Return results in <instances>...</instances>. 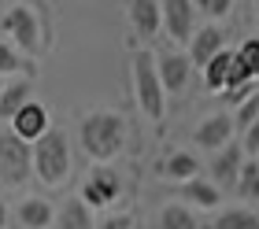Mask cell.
Here are the masks:
<instances>
[{"label": "cell", "instance_id": "obj_22", "mask_svg": "<svg viewBox=\"0 0 259 229\" xmlns=\"http://www.w3.org/2000/svg\"><path fill=\"white\" fill-rule=\"evenodd\" d=\"M211 229H259V214L248 207H226L211 222Z\"/></svg>", "mask_w": 259, "mask_h": 229}, {"label": "cell", "instance_id": "obj_19", "mask_svg": "<svg viewBox=\"0 0 259 229\" xmlns=\"http://www.w3.org/2000/svg\"><path fill=\"white\" fill-rule=\"evenodd\" d=\"M56 225H60V229H97V222H93V211H89L78 196H70L63 207L56 211Z\"/></svg>", "mask_w": 259, "mask_h": 229}, {"label": "cell", "instance_id": "obj_28", "mask_svg": "<svg viewBox=\"0 0 259 229\" xmlns=\"http://www.w3.org/2000/svg\"><path fill=\"white\" fill-rule=\"evenodd\" d=\"M255 89H259V85H252V81H244V85H237V89H226V100H230V107L237 111V107H241L244 100H248V96H252Z\"/></svg>", "mask_w": 259, "mask_h": 229}, {"label": "cell", "instance_id": "obj_27", "mask_svg": "<svg viewBox=\"0 0 259 229\" xmlns=\"http://www.w3.org/2000/svg\"><path fill=\"white\" fill-rule=\"evenodd\" d=\"M241 152H244V159H255L259 155V118L244 129V137H241Z\"/></svg>", "mask_w": 259, "mask_h": 229}, {"label": "cell", "instance_id": "obj_10", "mask_svg": "<svg viewBox=\"0 0 259 229\" xmlns=\"http://www.w3.org/2000/svg\"><path fill=\"white\" fill-rule=\"evenodd\" d=\"M193 141H196L200 152H211V155H215L219 148H226V144H233V122H230V115H226V111L207 115L204 122L196 126Z\"/></svg>", "mask_w": 259, "mask_h": 229}, {"label": "cell", "instance_id": "obj_17", "mask_svg": "<svg viewBox=\"0 0 259 229\" xmlns=\"http://www.w3.org/2000/svg\"><path fill=\"white\" fill-rule=\"evenodd\" d=\"M30 100H33V81L30 78H11L8 85H0V118L11 122Z\"/></svg>", "mask_w": 259, "mask_h": 229}, {"label": "cell", "instance_id": "obj_29", "mask_svg": "<svg viewBox=\"0 0 259 229\" xmlns=\"http://www.w3.org/2000/svg\"><path fill=\"white\" fill-rule=\"evenodd\" d=\"M97 229H137L134 214H108L104 222H97Z\"/></svg>", "mask_w": 259, "mask_h": 229}, {"label": "cell", "instance_id": "obj_15", "mask_svg": "<svg viewBox=\"0 0 259 229\" xmlns=\"http://www.w3.org/2000/svg\"><path fill=\"white\" fill-rule=\"evenodd\" d=\"M15 222L22 229H52L56 222V207L45 196H22V203L15 207Z\"/></svg>", "mask_w": 259, "mask_h": 229}, {"label": "cell", "instance_id": "obj_7", "mask_svg": "<svg viewBox=\"0 0 259 229\" xmlns=\"http://www.w3.org/2000/svg\"><path fill=\"white\" fill-rule=\"evenodd\" d=\"M159 30L170 37V44H189L193 41V33H196V4L193 0H163L159 4Z\"/></svg>", "mask_w": 259, "mask_h": 229}, {"label": "cell", "instance_id": "obj_30", "mask_svg": "<svg viewBox=\"0 0 259 229\" xmlns=\"http://www.w3.org/2000/svg\"><path fill=\"white\" fill-rule=\"evenodd\" d=\"M11 225V211H8V203L0 200V229H8Z\"/></svg>", "mask_w": 259, "mask_h": 229}, {"label": "cell", "instance_id": "obj_14", "mask_svg": "<svg viewBox=\"0 0 259 229\" xmlns=\"http://www.w3.org/2000/svg\"><path fill=\"white\" fill-rule=\"evenodd\" d=\"M241 166H244V152H241L237 141L226 144V148H219L215 155H211V185H215L219 192H222V185H237Z\"/></svg>", "mask_w": 259, "mask_h": 229}, {"label": "cell", "instance_id": "obj_9", "mask_svg": "<svg viewBox=\"0 0 259 229\" xmlns=\"http://www.w3.org/2000/svg\"><path fill=\"white\" fill-rule=\"evenodd\" d=\"M49 129H52V122H49V111H45V104L30 100L15 118H11V129H8V133H15L22 144H33V141H41L45 133H49Z\"/></svg>", "mask_w": 259, "mask_h": 229}, {"label": "cell", "instance_id": "obj_24", "mask_svg": "<svg viewBox=\"0 0 259 229\" xmlns=\"http://www.w3.org/2000/svg\"><path fill=\"white\" fill-rule=\"evenodd\" d=\"M237 196L244 200V203H259V166H255V159H244V166H241V174H237Z\"/></svg>", "mask_w": 259, "mask_h": 229}, {"label": "cell", "instance_id": "obj_26", "mask_svg": "<svg viewBox=\"0 0 259 229\" xmlns=\"http://www.w3.org/2000/svg\"><path fill=\"white\" fill-rule=\"evenodd\" d=\"M230 0H200L196 4V15H207V19H226L230 15Z\"/></svg>", "mask_w": 259, "mask_h": 229}, {"label": "cell", "instance_id": "obj_1", "mask_svg": "<svg viewBox=\"0 0 259 229\" xmlns=\"http://www.w3.org/2000/svg\"><path fill=\"white\" fill-rule=\"evenodd\" d=\"M126 137H130V126L122 111L97 107V111L81 115L78 141H81V152L93 159V166H111V159L126 148Z\"/></svg>", "mask_w": 259, "mask_h": 229}, {"label": "cell", "instance_id": "obj_12", "mask_svg": "<svg viewBox=\"0 0 259 229\" xmlns=\"http://www.w3.org/2000/svg\"><path fill=\"white\" fill-rule=\"evenodd\" d=\"M204 85H207L211 93H226V89L244 85V74L237 70V59H233V52H219V56L204 67Z\"/></svg>", "mask_w": 259, "mask_h": 229}, {"label": "cell", "instance_id": "obj_18", "mask_svg": "<svg viewBox=\"0 0 259 229\" xmlns=\"http://www.w3.org/2000/svg\"><path fill=\"white\" fill-rule=\"evenodd\" d=\"M178 192H182V200H185V207H200V211H215L219 203H222V192L211 185V181H185V185H178Z\"/></svg>", "mask_w": 259, "mask_h": 229}, {"label": "cell", "instance_id": "obj_21", "mask_svg": "<svg viewBox=\"0 0 259 229\" xmlns=\"http://www.w3.org/2000/svg\"><path fill=\"white\" fill-rule=\"evenodd\" d=\"M233 59H237V70L244 74V81L259 85V37H248L237 52H233Z\"/></svg>", "mask_w": 259, "mask_h": 229}, {"label": "cell", "instance_id": "obj_2", "mask_svg": "<svg viewBox=\"0 0 259 229\" xmlns=\"http://www.w3.org/2000/svg\"><path fill=\"white\" fill-rule=\"evenodd\" d=\"M4 30L11 44L26 59H37L52 48V15L49 4H11L4 11Z\"/></svg>", "mask_w": 259, "mask_h": 229}, {"label": "cell", "instance_id": "obj_11", "mask_svg": "<svg viewBox=\"0 0 259 229\" xmlns=\"http://www.w3.org/2000/svg\"><path fill=\"white\" fill-rule=\"evenodd\" d=\"M185 48H189V52H185L189 67H200V70H204L219 52H226V37H222V30H219V26H196L193 41L185 44Z\"/></svg>", "mask_w": 259, "mask_h": 229}, {"label": "cell", "instance_id": "obj_20", "mask_svg": "<svg viewBox=\"0 0 259 229\" xmlns=\"http://www.w3.org/2000/svg\"><path fill=\"white\" fill-rule=\"evenodd\" d=\"M26 70V78L33 81V59H26L11 41L0 37V78H19Z\"/></svg>", "mask_w": 259, "mask_h": 229}, {"label": "cell", "instance_id": "obj_33", "mask_svg": "<svg viewBox=\"0 0 259 229\" xmlns=\"http://www.w3.org/2000/svg\"><path fill=\"white\" fill-rule=\"evenodd\" d=\"M0 85H4V81H0Z\"/></svg>", "mask_w": 259, "mask_h": 229}, {"label": "cell", "instance_id": "obj_13", "mask_svg": "<svg viewBox=\"0 0 259 229\" xmlns=\"http://www.w3.org/2000/svg\"><path fill=\"white\" fill-rule=\"evenodd\" d=\"M126 22H130V33L141 41H148V37H156L159 33V0H130L126 4Z\"/></svg>", "mask_w": 259, "mask_h": 229}, {"label": "cell", "instance_id": "obj_4", "mask_svg": "<svg viewBox=\"0 0 259 229\" xmlns=\"http://www.w3.org/2000/svg\"><path fill=\"white\" fill-rule=\"evenodd\" d=\"M130 78H134V100L141 107V115L159 122L167 115V93H163L159 74H156V52L137 48L134 59H130Z\"/></svg>", "mask_w": 259, "mask_h": 229}, {"label": "cell", "instance_id": "obj_16", "mask_svg": "<svg viewBox=\"0 0 259 229\" xmlns=\"http://www.w3.org/2000/svg\"><path fill=\"white\" fill-rule=\"evenodd\" d=\"M159 174L167 177V181H178V185L196 181V177H200V155H193V152L178 148V152H170L167 159L159 163Z\"/></svg>", "mask_w": 259, "mask_h": 229}, {"label": "cell", "instance_id": "obj_5", "mask_svg": "<svg viewBox=\"0 0 259 229\" xmlns=\"http://www.w3.org/2000/svg\"><path fill=\"white\" fill-rule=\"evenodd\" d=\"M33 177L30 170V144H22L15 133H0V185L4 189H22Z\"/></svg>", "mask_w": 259, "mask_h": 229}, {"label": "cell", "instance_id": "obj_8", "mask_svg": "<svg viewBox=\"0 0 259 229\" xmlns=\"http://www.w3.org/2000/svg\"><path fill=\"white\" fill-rule=\"evenodd\" d=\"M156 74H159V85L167 93V100H170V96H178L189 85L193 67H189V59H185V52H159L156 56Z\"/></svg>", "mask_w": 259, "mask_h": 229}, {"label": "cell", "instance_id": "obj_25", "mask_svg": "<svg viewBox=\"0 0 259 229\" xmlns=\"http://www.w3.org/2000/svg\"><path fill=\"white\" fill-rule=\"evenodd\" d=\"M255 118H259V89H255V93L248 96V100H244V104L237 107V111L230 115V122H233V133H237V129L244 133V129H248V126L255 122Z\"/></svg>", "mask_w": 259, "mask_h": 229}, {"label": "cell", "instance_id": "obj_6", "mask_svg": "<svg viewBox=\"0 0 259 229\" xmlns=\"http://www.w3.org/2000/svg\"><path fill=\"white\" fill-rule=\"evenodd\" d=\"M119 196H122V177L115 166H93L85 174V181H81V192H78V200L89 211H108Z\"/></svg>", "mask_w": 259, "mask_h": 229}, {"label": "cell", "instance_id": "obj_32", "mask_svg": "<svg viewBox=\"0 0 259 229\" xmlns=\"http://www.w3.org/2000/svg\"><path fill=\"white\" fill-rule=\"evenodd\" d=\"M255 166H259V155H255Z\"/></svg>", "mask_w": 259, "mask_h": 229}, {"label": "cell", "instance_id": "obj_31", "mask_svg": "<svg viewBox=\"0 0 259 229\" xmlns=\"http://www.w3.org/2000/svg\"><path fill=\"white\" fill-rule=\"evenodd\" d=\"M255 19H259V4H255Z\"/></svg>", "mask_w": 259, "mask_h": 229}, {"label": "cell", "instance_id": "obj_3", "mask_svg": "<svg viewBox=\"0 0 259 229\" xmlns=\"http://www.w3.org/2000/svg\"><path fill=\"white\" fill-rule=\"evenodd\" d=\"M30 170L41 185L60 189L70 170H74V155H70V141L63 129H49L41 141L30 144Z\"/></svg>", "mask_w": 259, "mask_h": 229}, {"label": "cell", "instance_id": "obj_23", "mask_svg": "<svg viewBox=\"0 0 259 229\" xmlns=\"http://www.w3.org/2000/svg\"><path fill=\"white\" fill-rule=\"evenodd\" d=\"M159 229H200V222L185 203H167L159 211Z\"/></svg>", "mask_w": 259, "mask_h": 229}]
</instances>
